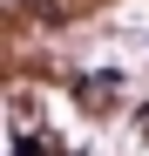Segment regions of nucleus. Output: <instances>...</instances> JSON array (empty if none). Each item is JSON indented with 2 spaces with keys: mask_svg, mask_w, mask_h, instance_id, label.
<instances>
[{
  "mask_svg": "<svg viewBox=\"0 0 149 156\" xmlns=\"http://www.w3.org/2000/svg\"><path fill=\"white\" fill-rule=\"evenodd\" d=\"M34 14H41V20H54V0H34Z\"/></svg>",
  "mask_w": 149,
  "mask_h": 156,
  "instance_id": "nucleus-1",
  "label": "nucleus"
}]
</instances>
